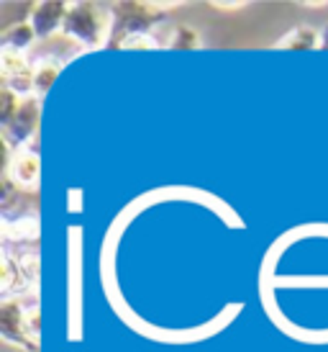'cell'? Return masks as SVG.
I'll list each match as a JSON object with an SVG mask.
<instances>
[{
	"instance_id": "cell-1",
	"label": "cell",
	"mask_w": 328,
	"mask_h": 352,
	"mask_svg": "<svg viewBox=\"0 0 328 352\" xmlns=\"http://www.w3.org/2000/svg\"><path fill=\"white\" fill-rule=\"evenodd\" d=\"M3 75H5L8 82H19V80H23L26 85H31V75H29V67H26V59H23L21 52L10 50V47L3 50Z\"/></svg>"
},
{
	"instance_id": "cell-3",
	"label": "cell",
	"mask_w": 328,
	"mask_h": 352,
	"mask_svg": "<svg viewBox=\"0 0 328 352\" xmlns=\"http://www.w3.org/2000/svg\"><path fill=\"white\" fill-rule=\"evenodd\" d=\"M124 47H128V50H131V47H154V44H152V39H128L124 44Z\"/></svg>"
},
{
	"instance_id": "cell-2",
	"label": "cell",
	"mask_w": 328,
	"mask_h": 352,
	"mask_svg": "<svg viewBox=\"0 0 328 352\" xmlns=\"http://www.w3.org/2000/svg\"><path fill=\"white\" fill-rule=\"evenodd\" d=\"M13 177H16L19 186H34L36 177H39V160H36V155L23 152V155L16 157L13 160Z\"/></svg>"
}]
</instances>
